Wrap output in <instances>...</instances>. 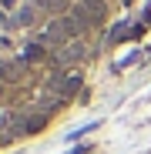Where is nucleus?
Wrapping results in <instances>:
<instances>
[{
	"label": "nucleus",
	"instance_id": "1",
	"mask_svg": "<svg viewBox=\"0 0 151 154\" xmlns=\"http://www.w3.org/2000/svg\"><path fill=\"white\" fill-rule=\"evenodd\" d=\"M148 23H151V7H148Z\"/></svg>",
	"mask_w": 151,
	"mask_h": 154
}]
</instances>
